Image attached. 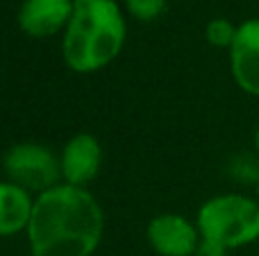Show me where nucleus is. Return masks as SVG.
I'll use <instances>...</instances> for the list:
<instances>
[{
  "instance_id": "f03ea898",
  "label": "nucleus",
  "mask_w": 259,
  "mask_h": 256,
  "mask_svg": "<svg viewBox=\"0 0 259 256\" xmlns=\"http://www.w3.org/2000/svg\"><path fill=\"white\" fill-rule=\"evenodd\" d=\"M125 43V21L116 0H73L64 34V59L77 73L107 66Z\"/></svg>"
},
{
  "instance_id": "6e6552de",
  "label": "nucleus",
  "mask_w": 259,
  "mask_h": 256,
  "mask_svg": "<svg viewBox=\"0 0 259 256\" xmlns=\"http://www.w3.org/2000/svg\"><path fill=\"white\" fill-rule=\"evenodd\" d=\"M103 161V150L100 143L91 134H77L68 141L62 154V177L71 186H80L91 181L100 170Z\"/></svg>"
},
{
  "instance_id": "f8f14e48",
  "label": "nucleus",
  "mask_w": 259,
  "mask_h": 256,
  "mask_svg": "<svg viewBox=\"0 0 259 256\" xmlns=\"http://www.w3.org/2000/svg\"><path fill=\"white\" fill-rule=\"evenodd\" d=\"M193 256H228V249H225L223 245H219V243H211V240L202 238Z\"/></svg>"
},
{
  "instance_id": "4468645a",
  "label": "nucleus",
  "mask_w": 259,
  "mask_h": 256,
  "mask_svg": "<svg viewBox=\"0 0 259 256\" xmlns=\"http://www.w3.org/2000/svg\"><path fill=\"white\" fill-rule=\"evenodd\" d=\"M257 200H259V181H257Z\"/></svg>"
},
{
  "instance_id": "20e7f679",
  "label": "nucleus",
  "mask_w": 259,
  "mask_h": 256,
  "mask_svg": "<svg viewBox=\"0 0 259 256\" xmlns=\"http://www.w3.org/2000/svg\"><path fill=\"white\" fill-rule=\"evenodd\" d=\"M9 181L25 190H50L62 175V163L48 148L36 143H18L7 150L3 159Z\"/></svg>"
},
{
  "instance_id": "9d476101",
  "label": "nucleus",
  "mask_w": 259,
  "mask_h": 256,
  "mask_svg": "<svg viewBox=\"0 0 259 256\" xmlns=\"http://www.w3.org/2000/svg\"><path fill=\"white\" fill-rule=\"evenodd\" d=\"M237 30L239 25H232L228 18H214V21L207 23L205 36L216 48H232L234 39H237Z\"/></svg>"
},
{
  "instance_id": "423d86ee",
  "label": "nucleus",
  "mask_w": 259,
  "mask_h": 256,
  "mask_svg": "<svg viewBox=\"0 0 259 256\" xmlns=\"http://www.w3.org/2000/svg\"><path fill=\"white\" fill-rule=\"evenodd\" d=\"M230 66L239 89L259 98V18L243 21L230 48Z\"/></svg>"
},
{
  "instance_id": "ddd939ff",
  "label": "nucleus",
  "mask_w": 259,
  "mask_h": 256,
  "mask_svg": "<svg viewBox=\"0 0 259 256\" xmlns=\"http://www.w3.org/2000/svg\"><path fill=\"white\" fill-rule=\"evenodd\" d=\"M255 148H257V152H259V125H257V130H255Z\"/></svg>"
},
{
  "instance_id": "7ed1b4c3",
  "label": "nucleus",
  "mask_w": 259,
  "mask_h": 256,
  "mask_svg": "<svg viewBox=\"0 0 259 256\" xmlns=\"http://www.w3.org/2000/svg\"><path fill=\"white\" fill-rule=\"evenodd\" d=\"M198 231L225 249L255 243L259 240V200L237 193L207 200L198 211Z\"/></svg>"
},
{
  "instance_id": "39448f33",
  "label": "nucleus",
  "mask_w": 259,
  "mask_h": 256,
  "mask_svg": "<svg viewBox=\"0 0 259 256\" xmlns=\"http://www.w3.org/2000/svg\"><path fill=\"white\" fill-rule=\"evenodd\" d=\"M148 240L152 249L161 256H193L202 236L198 225H191L178 213H164L150 220Z\"/></svg>"
},
{
  "instance_id": "1a4fd4ad",
  "label": "nucleus",
  "mask_w": 259,
  "mask_h": 256,
  "mask_svg": "<svg viewBox=\"0 0 259 256\" xmlns=\"http://www.w3.org/2000/svg\"><path fill=\"white\" fill-rule=\"evenodd\" d=\"M32 209L34 204L25 188L12 181H3L0 184V236H12L25 229L30 225Z\"/></svg>"
},
{
  "instance_id": "9b49d317",
  "label": "nucleus",
  "mask_w": 259,
  "mask_h": 256,
  "mask_svg": "<svg viewBox=\"0 0 259 256\" xmlns=\"http://www.w3.org/2000/svg\"><path fill=\"white\" fill-rule=\"evenodd\" d=\"M164 3L166 0H125L130 14L139 21H152L164 12Z\"/></svg>"
},
{
  "instance_id": "f257e3e1",
  "label": "nucleus",
  "mask_w": 259,
  "mask_h": 256,
  "mask_svg": "<svg viewBox=\"0 0 259 256\" xmlns=\"http://www.w3.org/2000/svg\"><path fill=\"white\" fill-rule=\"evenodd\" d=\"M105 218L94 195L80 186H53L39 195L27 225L32 256H91Z\"/></svg>"
},
{
  "instance_id": "0eeeda50",
  "label": "nucleus",
  "mask_w": 259,
  "mask_h": 256,
  "mask_svg": "<svg viewBox=\"0 0 259 256\" xmlns=\"http://www.w3.org/2000/svg\"><path fill=\"white\" fill-rule=\"evenodd\" d=\"M73 0H25L18 9V25L30 36H50L68 25Z\"/></svg>"
}]
</instances>
